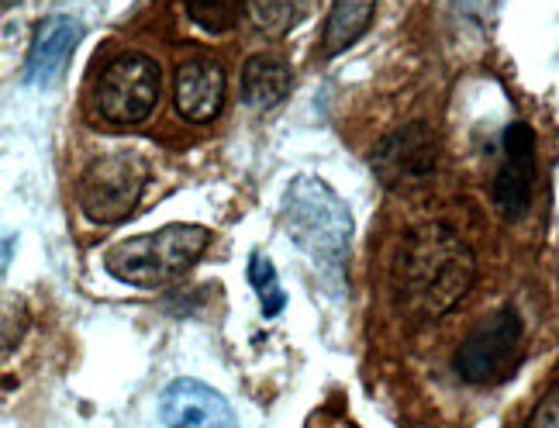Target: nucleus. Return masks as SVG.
Returning <instances> with one entry per match:
<instances>
[{
  "label": "nucleus",
  "instance_id": "obj_13",
  "mask_svg": "<svg viewBox=\"0 0 559 428\" xmlns=\"http://www.w3.org/2000/svg\"><path fill=\"white\" fill-rule=\"evenodd\" d=\"M377 14V0H332V11L325 21V35H321V56L335 59L349 46L370 32Z\"/></svg>",
  "mask_w": 559,
  "mask_h": 428
},
{
  "label": "nucleus",
  "instance_id": "obj_8",
  "mask_svg": "<svg viewBox=\"0 0 559 428\" xmlns=\"http://www.w3.org/2000/svg\"><path fill=\"white\" fill-rule=\"evenodd\" d=\"M535 148H539V142H535V132L528 124L522 121L508 124V132L501 139V166L493 174V204H498V211L508 222H519L532 207L535 177H539V169H535Z\"/></svg>",
  "mask_w": 559,
  "mask_h": 428
},
{
  "label": "nucleus",
  "instance_id": "obj_15",
  "mask_svg": "<svg viewBox=\"0 0 559 428\" xmlns=\"http://www.w3.org/2000/svg\"><path fill=\"white\" fill-rule=\"evenodd\" d=\"M242 4L246 0H187V11L198 28H204L211 35H222V32L235 28Z\"/></svg>",
  "mask_w": 559,
  "mask_h": 428
},
{
  "label": "nucleus",
  "instance_id": "obj_1",
  "mask_svg": "<svg viewBox=\"0 0 559 428\" xmlns=\"http://www.w3.org/2000/svg\"><path fill=\"white\" fill-rule=\"evenodd\" d=\"M473 276H477V260L453 228H415L404 235L394 260L397 308L412 318H439L463 301Z\"/></svg>",
  "mask_w": 559,
  "mask_h": 428
},
{
  "label": "nucleus",
  "instance_id": "obj_18",
  "mask_svg": "<svg viewBox=\"0 0 559 428\" xmlns=\"http://www.w3.org/2000/svg\"><path fill=\"white\" fill-rule=\"evenodd\" d=\"M14 246H17V239H14V231L0 222V276L8 273V266H11V255H14Z\"/></svg>",
  "mask_w": 559,
  "mask_h": 428
},
{
  "label": "nucleus",
  "instance_id": "obj_6",
  "mask_svg": "<svg viewBox=\"0 0 559 428\" xmlns=\"http://www.w3.org/2000/svg\"><path fill=\"white\" fill-rule=\"evenodd\" d=\"M159 100V67L145 52H124L97 83V111L111 124H139Z\"/></svg>",
  "mask_w": 559,
  "mask_h": 428
},
{
  "label": "nucleus",
  "instance_id": "obj_12",
  "mask_svg": "<svg viewBox=\"0 0 559 428\" xmlns=\"http://www.w3.org/2000/svg\"><path fill=\"white\" fill-rule=\"evenodd\" d=\"M290 94V67L276 56H252L242 70V100L252 111H270Z\"/></svg>",
  "mask_w": 559,
  "mask_h": 428
},
{
  "label": "nucleus",
  "instance_id": "obj_16",
  "mask_svg": "<svg viewBox=\"0 0 559 428\" xmlns=\"http://www.w3.org/2000/svg\"><path fill=\"white\" fill-rule=\"evenodd\" d=\"M249 284L255 287V294H260V305H263V314L273 318L280 314V308L287 305V294L280 290V281H276V270L270 260H263V255H252L249 263Z\"/></svg>",
  "mask_w": 559,
  "mask_h": 428
},
{
  "label": "nucleus",
  "instance_id": "obj_3",
  "mask_svg": "<svg viewBox=\"0 0 559 428\" xmlns=\"http://www.w3.org/2000/svg\"><path fill=\"white\" fill-rule=\"evenodd\" d=\"M211 242L204 225H166L159 231H145L107 249L104 266L121 284L132 287H163L183 276Z\"/></svg>",
  "mask_w": 559,
  "mask_h": 428
},
{
  "label": "nucleus",
  "instance_id": "obj_7",
  "mask_svg": "<svg viewBox=\"0 0 559 428\" xmlns=\"http://www.w3.org/2000/svg\"><path fill=\"white\" fill-rule=\"evenodd\" d=\"M373 169L386 190L415 194V190L432 183L439 169V135L425 121L401 124L397 132H391L377 145Z\"/></svg>",
  "mask_w": 559,
  "mask_h": 428
},
{
  "label": "nucleus",
  "instance_id": "obj_2",
  "mask_svg": "<svg viewBox=\"0 0 559 428\" xmlns=\"http://www.w3.org/2000/svg\"><path fill=\"white\" fill-rule=\"evenodd\" d=\"M287 239L314 260V266L342 273L353 246V211L318 177H297L284 194Z\"/></svg>",
  "mask_w": 559,
  "mask_h": 428
},
{
  "label": "nucleus",
  "instance_id": "obj_5",
  "mask_svg": "<svg viewBox=\"0 0 559 428\" xmlns=\"http://www.w3.org/2000/svg\"><path fill=\"white\" fill-rule=\"evenodd\" d=\"M525 329L514 308H501L466 335L456 353V373L466 383H501L522 359Z\"/></svg>",
  "mask_w": 559,
  "mask_h": 428
},
{
  "label": "nucleus",
  "instance_id": "obj_14",
  "mask_svg": "<svg viewBox=\"0 0 559 428\" xmlns=\"http://www.w3.org/2000/svg\"><path fill=\"white\" fill-rule=\"evenodd\" d=\"M246 11L252 17V25L280 38L287 35L308 11V0H246Z\"/></svg>",
  "mask_w": 559,
  "mask_h": 428
},
{
  "label": "nucleus",
  "instance_id": "obj_4",
  "mask_svg": "<svg viewBox=\"0 0 559 428\" xmlns=\"http://www.w3.org/2000/svg\"><path fill=\"white\" fill-rule=\"evenodd\" d=\"M148 180V166L135 153H111L87 166L80 180V207L97 225L124 222L139 204Z\"/></svg>",
  "mask_w": 559,
  "mask_h": 428
},
{
  "label": "nucleus",
  "instance_id": "obj_11",
  "mask_svg": "<svg viewBox=\"0 0 559 428\" xmlns=\"http://www.w3.org/2000/svg\"><path fill=\"white\" fill-rule=\"evenodd\" d=\"M225 104V70L214 59H190L177 70V111L187 121H214Z\"/></svg>",
  "mask_w": 559,
  "mask_h": 428
},
{
  "label": "nucleus",
  "instance_id": "obj_17",
  "mask_svg": "<svg viewBox=\"0 0 559 428\" xmlns=\"http://www.w3.org/2000/svg\"><path fill=\"white\" fill-rule=\"evenodd\" d=\"M525 428H559V388H552L539 404H535V412Z\"/></svg>",
  "mask_w": 559,
  "mask_h": 428
},
{
  "label": "nucleus",
  "instance_id": "obj_10",
  "mask_svg": "<svg viewBox=\"0 0 559 428\" xmlns=\"http://www.w3.org/2000/svg\"><path fill=\"white\" fill-rule=\"evenodd\" d=\"M80 38H83V25L76 17L56 14V17L38 21L32 52L25 62V83H32V87H52L62 76V70H67Z\"/></svg>",
  "mask_w": 559,
  "mask_h": 428
},
{
  "label": "nucleus",
  "instance_id": "obj_9",
  "mask_svg": "<svg viewBox=\"0 0 559 428\" xmlns=\"http://www.w3.org/2000/svg\"><path fill=\"white\" fill-rule=\"evenodd\" d=\"M159 415L166 428H239L231 404L207 383L180 377L163 391Z\"/></svg>",
  "mask_w": 559,
  "mask_h": 428
},
{
  "label": "nucleus",
  "instance_id": "obj_19",
  "mask_svg": "<svg viewBox=\"0 0 559 428\" xmlns=\"http://www.w3.org/2000/svg\"><path fill=\"white\" fill-rule=\"evenodd\" d=\"M0 4H17V0H0Z\"/></svg>",
  "mask_w": 559,
  "mask_h": 428
}]
</instances>
